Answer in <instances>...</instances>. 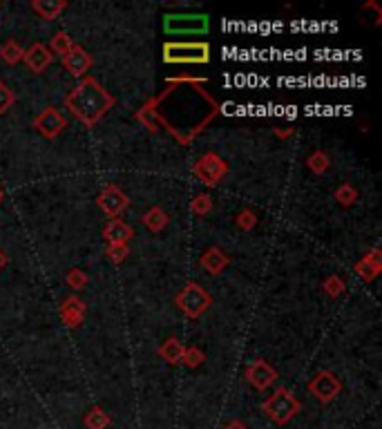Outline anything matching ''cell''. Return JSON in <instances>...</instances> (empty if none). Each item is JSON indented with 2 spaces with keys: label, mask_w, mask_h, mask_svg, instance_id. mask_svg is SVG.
<instances>
[{
  "label": "cell",
  "mask_w": 382,
  "mask_h": 429,
  "mask_svg": "<svg viewBox=\"0 0 382 429\" xmlns=\"http://www.w3.org/2000/svg\"><path fill=\"white\" fill-rule=\"evenodd\" d=\"M211 27L206 14H166L164 32L168 36H202Z\"/></svg>",
  "instance_id": "obj_5"
},
{
  "label": "cell",
  "mask_w": 382,
  "mask_h": 429,
  "mask_svg": "<svg viewBox=\"0 0 382 429\" xmlns=\"http://www.w3.org/2000/svg\"><path fill=\"white\" fill-rule=\"evenodd\" d=\"M83 423H85V427H88V429H107L110 416L101 407H92L88 414H85Z\"/></svg>",
  "instance_id": "obj_22"
},
{
  "label": "cell",
  "mask_w": 382,
  "mask_h": 429,
  "mask_svg": "<svg viewBox=\"0 0 382 429\" xmlns=\"http://www.w3.org/2000/svg\"><path fill=\"white\" fill-rule=\"evenodd\" d=\"M65 279H67V286H70L72 291H81V289L88 286V282H90L88 273L81 271V268H72V271L65 275Z\"/></svg>",
  "instance_id": "obj_27"
},
{
  "label": "cell",
  "mask_w": 382,
  "mask_h": 429,
  "mask_svg": "<svg viewBox=\"0 0 382 429\" xmlns=\"http://www.w3.org/2000/svg\"><path fill=\"white\" fill-rule=\"evenodd\" d=\"M334 197H336V202H338L342 208H351L355 202H358V190H355L351 183H342V186L336 188Z\"/></svg>",
  "instance_id": "obj_25"
},
{
  "label": "cell",
  "mask_w": 382,
  "mask_h": 429,
  "mask_svg": "<svg viewBox=\"0 0 382 429\" xmlns=\"http://www.w3.org/2000/svg\"><path fill=\"white\" fill-rule=\"evenodd\" d=\"M114 96L92 77H85L77 88L65 96L67 112L79 119L85 128H94L110 110L114 107Z\"/></svg>",
  "instance_id": "obj_1"
},
{
  "label": "cell",
  "mask_w": 382,
  "mask_h": 429,
  "mask_svg": "<svg viewBox=\"0 0 382 429\" xmlns=\"http://www.w3.org/2000/svg\"><path fill=\"white\" fill-rule=\"evenodd\" d=\"M226 429H249V427H246L242 421H230V423L226 425Z\"/></svg>",
  "instance_id": "obj_32"
},
{
  "label": "cell",
  "mask_w": 382,
  "mask_h": 429,
  "mask_svg": "<svg viewBox=\"0 0 382 429\" xmlns=\"http://www.w3.org/2000/svg\"><path fill=\"white\" fill-rule=\"evenodd\" d=\"M103 237L107 239V244H128L134 237V230L130 224H126L119 217V219H110L103 226Z\"/></svg>",
  "instance_id": "obj_16"
},
{
  "label": "cell",
  "mask_w": 382,
  "mask_h": 429,
  "mask_svg": "<svg viewBox=\"0 0 382 429\" xmlns=\"http://www.w3.org/2000/svg\"><path fill=\"white\" fill-rule=\"evenodd\" d=\"M300 409H302L300 400L295 398L286 387H279L273 396H268L262 402V411L277 425H286Z\"/></svg>",
  "instance_id": "obj_3"
},
{
  "label": "cell",
  "mask_w": 382,
  "mask_h": 429,
  "mask_svg": "<svg viewBox=\"0 0 382 429\" xmlns=\"http://www.w3.org/2000/svg\"><path fill=\"white\" fill-rule=\"evenodd\" d=\"M244 376H246V380H249V383H251L257 391L268 389V387L277 380V371H275L266 360H255V362H251L249 367H246Z\"/></svg>",
  "instance_id": "obj_10"
},
{
  "label": "cell",
  "mask_w": 382,
  "mask_h": 429,
  "mask_svg": "<svg viewBox=\"0 0 382 429\" xmlns=\"http://www.w3.org/2000/svg\"><path fill=\"white\" fill-rule=\"evenodd\" d=\"M324 291H327V296H329V298H338L340 293L344 291V282H342V277H338V275L327 277V279H324Z\"/></svg>",
  "instance_id": "obj_31"
},
{
  "label": "cell",
  "mask_w": 382,
  "mask_h": 429,
  "mask_svg": "<svg viewBox=\"0 0 382 429\" xmlns=\"http://www.w3.org/2000/svg\"><path fill=\"white\" fill-rule=\"evenodd\" d=\"M190 211H192V215H197V217L211 215V211H213V197H211L208 192L195 194L192 202H190Z\"/></svg>",
  "instance_id": "obj_24"
},
{
  "label": "cell",
  "mask_w": 382,
  "mask_h": 429,
  "mask_svg": "<svg viewBox=\"0 0 382 429\" xmlns=\"http://www.w3.org/2000/svg\"><path fill=\"white\" fill-rule=\"evenodd\" d=\"M235 224H237L242 230H253V228L257 226V215H255L253 211H249V208H244V211L237 213Z\"/></svg>",
  "instance_id": "obj_30"
},
{
  "label": "cell",
  "mask_w": 382,
  "mask_h": 429,
  "mask_svg": "<svg viewBox=\"0 0 382 429\" xmlns=\"http://www.w3.org/2000/svg\"><path fill=\"white\" fill-rule=\"evenodd\" d=\"M22 56H25V50H22V47H20L16 41H7L3 47H0V58H3L7 65H16V63H20Z\"/></svg>",
  "instance_id": "obj_21"
},
{
  "label": "cell",
  "mask_w": 382,
  "mask_h": 429,
  "mask_svg": "<svg viewBox=\"0 0 382 429\" xmlns=\"http://www.w3.org/2000/svg\"><path fill=\"white\" fill-rule=\"evenodd\" d=\"M181 362L188 367V369H197V367H202L206 362V355L199 347H188L186 351H183V358Z\"/></svg>",
  "instance_id": "obj_26"
},
{
  "label": "cell",
  "mask_w": 382,
  "mask_h": 429,
  "mask_svg": "<svg viewBox=\"0 0 382 429\" xmlns=\"http://www.w3.org/2000/svg\"><path fill=\"white\" fill-rule=\"evenodd\" d=\"M34 128L39 130L45 139H56L60 132L67 128V119L56 107H47L34 119Z\"/></svg>",
  "instance_id": "obj_9"
},
{
  "label": "cell",
  "mask_w": 382,
  "mask_h": 429,
  "mask_svg": "<svg viewBox=\"0 0 382 429\" xmlns=\"http://www.w3.org/2000/svg\"><path fill=\"white\" fill-rule=\"evenodd\" d=\"M60 320L65 322L67 329H79L85 320V302L77 296H70L60 304Z\"/></svg>",
  "instance_id": "obj_13"
},
{
  "label": "cell",
  "mask_w": 382,
  "mask_h": 429,
  "mask_svg": "<svg viewBox=\"0 0 382 429\" xmlns=\"http://www.w3.org/2000/svg\"><path fill=\"white\" fill-rule=\"evenodd\" d=\"M3 197H5V192H3V188H0V204H3Z\"/></svg>",
  "instance_id": "obj_34"
},
{
  "label": "cell",
  "mask_w": 382,
  "mask_h": 429,
  "mask_svg": "<svg viewBox=\"0 0 382 429\" xmlns=\"http://www.w3.org/2000/svg\"><path fill=\"white\" fill-rule=\"evenodd\" d=\"M7 262H9V257H7V253L0 249V271H3V268L7 266Z\"/></svg>",
  "instance_id": "obj_33"
},
{
  "label": "cell",
  "mask_w": 382,
  "mask_h": 429,
  "mask_svg": "<svg viewBox=\"0 0 382 429\" xmlns=\"http://www.w3.org/2000/svg\"><path fill=\"white\" fill-rule=\"evenodd\" d=\"M306 166H309L311 173H315V175H324L327 170L331 168V159H329L327 152L315 150V152L309 154V159H306Z\"/></svg>",
  "instance_id": "obj_23"
},
{
  "label": "cell",
  "mask_w": 382,
  "mask_h": 429,
  "mask_svg": "<svg viewBox=\"0 0 382 429\" xmlns=\"http://www.w3.org/2000/svg\"><path fill=\"white\" fill-rule=\"evenodd\" d=\"M105 255L110 262L121 264V262H126V257L130 255V249H128V244H107Z\"/></svg>",
  "instance_id": "obj_28"
},
{
  "label": "cell",
  "mask_w": 382,
  "mask_h": 429,
  "mask_svg": "<svg viewBox=\"0 0 382 429\" xmlns=\"http://www.w3.org/2000/svg\"><path fill=\"white\" fill-rule=\"evenodd\" d=\"M63 65H65V70L70 72L74 79H81V77H85L90 72L92 56L85 52L81 45H74L72 50L63 56Z\"/></svg>",
  "instance_id": "obj_11"
},
{
  "label": "cell",
  "mask_w": 382,
  "mask_h": 429,
  "mask_svg": "<svg viewBox=\"0 0 382 429\" xmlns=\"http://www.w3.org/2000/svg\"><path fill=\"white\" fill-rule=\"evenodd\" d=\"M164 60L170 65H206L211 60V45L199 43H177L164 45Z\"/></svg>",
  "instance_id": "obj_2"
},
{
  "label": "cell",
  "mask_w": 382,
  "mask_h": 429,
  "mask_svg": "<svg viewBox=\"0 0 382 429\" xmlns=\"http://www.w3.org/2000/svg\"><path fill=\"white\" fill-rule=\"evenodd\" d=\"M353 271H355V275H358L360 279L374 282L380 275V271H382V253L378 249H371L358 264L353 266Z\"/></svg>",
  "instance_id": "obj_14"
},
{
  "label": "cell",
  "mask_w": 382,
  "mask_h": 429,
  "mask_svg": "<svg viewBox=\"0 0 382 429\" xmlns=\"http://www.w3.org/2000/svg\"><path fill=\"white\" fill-rule=\"evenodd\" d=\"M22 60H25V65L29 67V72H34V74H41V72H45L49 65H52L54 54L47 50L45 43H34L29 50L25 52Z\"/></svg>",
  "instance_id": "obj_12"
},
{
  "label": "cell",
  "mask_w": 382,
  "mask_h": 429,
  "mask_svg": "<svg viewBox=\"0 0 382 429\" xmlns=\"http://www.w3.org/2000/svg\"><path fill=\"white\" fill-rule=\"evenodd\" d=\"M192 175L199 179L204 186H217L219 181H224L228 175V164L226 159H221L217 152H206L195 161Z\"/></svg>",
  "instance_id": "obj_6"
},
{
  "label": "cell",
  "mask_w": 382,
  "mask_h": 429,
  "mask_svg": "<svg viewBox=\"0 0 382 429\" xmlns=\"http://www.w3.org/2000/svg\"><path fill=\"white\" fill-rule=\"evenodd\" d=\"M16 103V94H14V90L9 88L7 83H3L0 81V114H5L7 110L11 107Z\"/></svg>",
  "instance_id": "obj_29"
},
{
  "label": "cell",
  "mask_w": 382,
  "mask_h": 429,
  "mask_svg": "<svg viewBox=\"0 0 382 429\" xmlns=\"http://www.w3.org/2000/svg\"><path fill=\"white\" fill-rule=\"evenodd\" d=\"M199 264H202V268H204L206 273L219 275L221 271H224V268H228L230 257H228L224 251H221V249L211 246V249H208V251L199 257Z\"/></svg>",
  "instance_id": "obj_15"
},
{
  "label": "cell",
  "mask_w": 382,
  "mask_h": 429,
  "mask_svg": "<svg viewBox=\"0 0 382 429\" xmlns=\"http://www.w3.org/2000/svg\"><path fill=\"white\" fill-rule=\"evenodd\" d=\"M74 47V41L70 39V34L67 32H56L52 36V43H49L47 50L52 52V54H58V56H65L70 50Z\"/></svg>",
  "instance_id": "obj_20"
},
{
  "label": "cell",
  "mask_w": 382,
  "mask_h": 429,
  "mask_svg": "<svg viewBox=\"0 0 382 429\" xmlns=\"http://www.w3.org/2000/svg\"><path fill=\"white\" fill-rule=\"evenodd\" d=\"M309 391H311V394H313L320 402L329 404L331 400L338 398V394L342 391V383H340V378H338L336 374L320 371V374H315V376L311 378Z\"/></svg>",
  "instance_id": "obj_8"
},
{
  "label": "cell",
  "mask_w": 382,
  "mask_h": 429,
  "mask_svg": "<svg viewBox=\"0 0 382 429\" xmlns=\"http://www.w3.org/2000/svg\"><path fill=\"white\" fill-rule=\"evenodd\" d=\"M183 351H186V347H183L177 338H168L164 340V345L159 347V355H162L168 364H179L183 358Z\"/></svg>",
  "instance_id": "obj_19"
},
{
  "label": "cell",
  "mask_w": 382,
  "mask_h": 429,
  "mask_svg": "<svg viewBox=\"0 0 382 429\" xmlns=\"http://www.w3.org/2000/svg\"><path fill=\"white\" fill-rule=\"evenodd\" d=\"M175 304L183 315L202 317L208 309H211L213 298H211V293L197 284V282H188V284L175 296Z\"/></svg>",
  "instance_id": "obj_4"
},
{
  "label": "cell",
  "mask_w": 382,
  "mask_h": 429,
  "mask_svg": "<svg viewBox=\"0 0 382 429\" xmlns=\"http://www.w3.org/2000/svg\"><path fill=\"white\" fill-rule=\"evenodd\" d=\"M141 222H143V226L150 230V232H162L166 226H168V222H170V217L166 215V211L164 208H159V206H152V208H147V211L143 213V217H141Z\"/></svg>",
  "instance_id": "obj_18"
},
{
  "label": "cell",
  "mask_w": 382,
  "mask_h": 429,
  "mask_svg": "<svg viewBox=\"0 0 382 429\" xmlns=\"http://www.w3.org/2000/svg\"><path fill=\"white\" fill-rule=\"evenodd\" d=\"M65 0H34L32 3V9L45 20H56L65 11Z\"/></svg>",
  "instance_id": "obj_17"
},
{
  "label": "cell",
  "mask_w": 382,
  "mask_h": 429,
  "mask_svg": "<svg viewBox=\"0 0 382 429\" xmlns=\"http://www.w3.org/2000/svg\"><path fill=\"white\" fill-rule=\"evenodd\" d=\"M96 204L110 219H119L121 213L130 206V197L117 186V183H107V186L98 192Z\"/></svg>",
  "instance_id": "obj_7"
}]
</instances>
